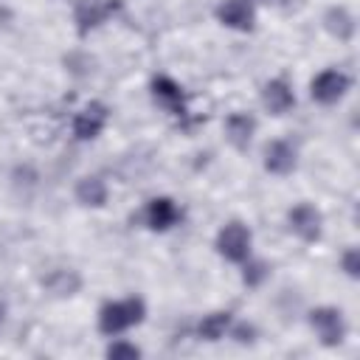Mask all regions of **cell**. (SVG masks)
<instances>
[{
    "label": "cell",
    "instance_id": "9a60e30c",
    "mask_svg": "<svg viewBox=\"0 0 360 360\" xmlns=\"http://www.w3.org/2000/svg\"><path fill=\"white\" fill-rule=\"evenodd\" d=\"M233 323V312L228 309H214L208 315H202L197 321V338L205 340V343H217L222 338H228V329Z\"/></svg>",
    "mask_w": 360,
    "mask_h": 360
},
{
    "label": "cell",
    "instance_id": "8fae6325",
    "mask_svg": "<svg viewBox=\"0 0 360 360\" xmlns=\"http://www.w3.org/2000/svg\"><path fill=\"white\" fill-rule=\"evenodd\" d=\"M115 8H118L115 0H76V6H73L76 31H79L82 37L90 34L93 28H98L101 22H107Z\"/></svg>",
    "mask_w": 360,
    "mask_h": 360
},
{
    "label": "cell",
    "instance_id": "6da1fadb",
    "mask_svg": "<svg viewBox=\"0 0 360 360\" xmlns=\"http://www.w3.org/2000/svg\"><path fill=\"white\" fill-rule=\"evenodd\" d=\"M143 318H146V301L141 295H124V298L104 301L98 307L96 326L104 338H118L132 326H141Z\"/></svg>",
    "mask_w": 360,
    "mask_h": 360
},
{
    "label": "cell",
    "instance_id": "ba28073f",
    "mask_svg": "<svg viewBox=\"0 0 360 360\" xmlns=\"http://www.w3.org/2000/svg\"><path fill=\"white\" fill-rule=\"evenodd\" d=\"M107 121H110V107H107L104 101H87V104L73 115V124H70L73 138H76V141H96V138L104 132Z\"/></svg>",
    "mask_w": 360,
    "mask_h": 360
},
{
    "label": "cell",
    "instance_id": "52a82bcc",
    "mask_svg": "<svg viewBox=\"0 0 360 360\" xmlns=\"http://www.w3.org/2000/svg\"><path fill=\"white\" fill-rule=\"evenodd\" d=\"M180 222H183V208H180L172 197L160 194V197L146 200V205H143V225H146L149 231L166 233V231H172V228L180 225Z\"/></svg>",
    "mask_w": 360,
    "mask_h": 360
},
{
    "label": "cell",
    "instance_id": "3957f363",
    "mask_svg": "<svg viewBox=\"0 0 360 360\" xmlns=\"http://www.w3.org/2000/svg\"><path fill=\"white\" fill-rule=\"evenodd\" d=\"M307 321H309V329L315 332L318 343H321V346H326V349L340 346V343H343V338H346V332H349V323H346L343 309L329 307V304L309 309Z\"/></svg>",
    "mask_w": 360,
    "mask_h": 360
},
{
    "label": "cell",
    "instance_id": "4fadbf2b",
    "mask_svg": "<svg viewBox=\"0 0 360 360\" xmlns=\"http://www.w3.org/2000/svg\"><path fill=\"white\" fill-rule=\"evenodd\" d=\"M222 129H225V141H228L233 149L245 152V149L250 146V141H253L256 129H259V121H256V115H253V112L236 110V112H231V115L225 118Z\"/></svg>",
    "mask_w": 360,
    "mask_h": 360
},
{
    "label": "cell",
    "instance_id": "8992f818",
    "mask_svg": "<svg viewBox=\"0 0 360 360\" xmlns=\"http://www.w3.org/2000/svg\"><path fill=\"white\" fill-rule=\"evenodd\" d=\"M287 228L301 242H318L323 236V214L312 202H295L287 211Z\"/></svg>",
    "mask_w": 360,
    "mask_h": 360
},
{
    "label": "cell",
    "instance_id": "7402d4cb",
    "mask_svg": "<svg viewBox=\"0 0 360 360\" xmlns=\"http://www.w3.org/2000/svg\"><path fill=\"white\" fill-rule=\"evenodd\" d=\"M253 3H267V6H281L284 0H253Z\"/></svg>",
    "mask_w": 360,
    "mask_h": 360
},
{
    "label": "cell",
    "instance_id": "7a4b0ae2",
    "mask_svg": "<svg viewBox=\"0 0 360 360\" xmlns=\"http://www.w3.org/2000/svg\"><path fill=\"white\" fill-rule=\"evenodd\" d=\"M214 248L217 253L231 262V264H242L248 256H253V231L242 222V219H228L217 236H214Z\"/></svg>",
    "mask_w": 360,
    "mask_h": 360
},
{
    "label": "cell",
    "instance_id": "30bf717a",
    "mask_svg": "<svg viewBox=\"0 0 360 360\" xmlns=\"http://www.w3.org/2000/svg\"><path fill=\"white\" fill-rule=\"evenodd\" d=\"M149 93H152V101L160 110H166L169 115H186V90L172 76H166V73L155 76L149 82Z\"/></svg>",
    "mask_w": 360,
    "mask_h": 360
},
{
    "label": "cell",
    "instance_id": "2e32d148",
    "mask_svg": "<svg viewBox=\"0 0 360 360\" xmlns=\"http://www.w3.org/2000/svg\"><path fill=\"white\" fill-rule=\"evenodd\" d=\"M323 28H326L338 42H349V39L354 37V31H357V20H354V14H352L346 6H332V8H326V14H323Z\"/></svg>",
    "mask_w": 360,
    "mask_h": 360
},
{
    "label": "cell",
    "instance_id": "7c38bea8",
    "mask_svg": "<svg viewBox=\"0 0 360 360\" xmlns=\"http://www.w3.org/2000/svg\"><path fill=\"white\" fill-rule=\"evenodd\" d=\"M259 98H262V107H264L270 115H287V112L295 107V90H292V84H290L287 79H281V76L264 82Z\"/></svg>",
    "mask_w": 360,
    "mask_h": 360
},
{
    "label": "cell",
    "instance_id": "ac0fdd59",
    "mask_svg": "<svg viewBox=\"0 0 360 360\" xmlns=\"http://www.w3.org/2000/svg\"><path fill=\"white\" fill-rule=\"evenodd\" d=\"M239 267H242V284L250 287V290L262 287V284L270 278V273H273V267H270L264 259H253V256H248Z\"/></svg>",
    "mask_w": 360,
    "mask_h": 360
},
{
    "label": "cell",
    "instance_id": "e0dca14e",
    "mask_svg": "<svg viewBox=\"0 0 360 360\" xmlns=\"http://www.w3.org/2000/svg\"><path fill=\"white\" fill-rule=\"evenodd\" d=\"M42 287H45L51 295L70 298V295L79 292V287H82V276H79L73 267H56V270H51V273L42 278Z\"/></svg>",
    "mask_w": 360,
    "mask_h": 360
},
{
    "label": "cell",
    "instance_id": "5bb4252c",
    "mask_svg": "<svg viewBox=\"0 0 360 360\" xmlns=\"http://www.w3.org/2000/svg\"><path fill=\"white\" fill-rule=\"evenodd\" d=\"M73 197L79 205L84 208H101L110 197V188H107V180L98 177V174H84L76 180V188H73Z\"/></svg>",
    "mask_w": 360,
    "mask_h": 360
},
{
    "label": "cell",
    "instance_id": "d6986e66",
    "mask_svg": "<svg viewBox=\"0 0 360 360\" xmlns=\"http://www.w3.org/2000/svg\"><path fill=\"white\" fill-rule=\"evenodd\" d=\"M104 354H107L110 360H138L143 352H141V346H135L132 340H127V338L118 335V338H110Z\"/></svg>",
    "mask_w": 360,
    "mask_h": 360
},
{
    "label": "cell",
    "instance_id": "ffe728a7",
    "mask_svg": "<svg viewBox=\"0 0 360 360\" xmlns=\"http://www.w3.org/2000/svg\"><path fill=\"white\" fill-rule=\"evenodd\" d=\"M340 270L349 276V278H357L360 276V253L357 248H346L340 253Z\"/></svg>",
    "mask_w": 360,
    "mask_h": 360
},
{
    "label": "cell",
    "instance_id": "44dd1931",
    "mask_svg": "<svg viewBox=\"0 0 360 360\" xmlns=\"http://www.w3.org/2000/svg\"><path fill=\"white\" fill-rule=\"evenodd\" d=\"M228 338H233V340H239V343H253L256 340V329L250 326V323H231V329H228Z\"/></svg>",
    "mask_w": 360,
    "mask_h": 360
},
{
    "label": "cell",
    "instance_id": "277c9868",
    "mask_svg": "<svg viewBox=\"0 0 360 360\" xmlns=\"http://www.w3.org/2000/svg\"><path fill=\"white\" fill-rule=\"evenodd\" d=\"M352 90V76L340 68H323L309 82V98L321 107H332L343 101V96Z\"/></svg>",
    "mask_w": 360,
    "mask_h": 360
},
{
    "label": "cell",
    "instance_id": "9c48e42d",
    "mask_svg": "<svg viewBox=\"0 0 360 360\" xmlns=\"http://www.w3.org/2000/svg\"><path fill=\"white\" fill-rule=\"evenodd\" d=\"M262 166L267 174H276V177H287L298 169V149L284 141V138H273L264 143V152H262Z\"/></svg>",
    "mask_w": 360,
    "mask_h": 360
},
{
    "label": "cell",
    "instance_id": "5b68a950",
    "mask_svg": "<svg viewBox=\"0 0 360 360\" xmlns=\"http://www.w3.org/2000/svg\"><path fill=\"white\" fill-rule=\"evenodd\" d=\"M214 17L222 28L250 34L256 28V3L253 0H219Z\"/></svg>",
    "mask_w": 360,
    "mask_h": 360
}]
</instances>
